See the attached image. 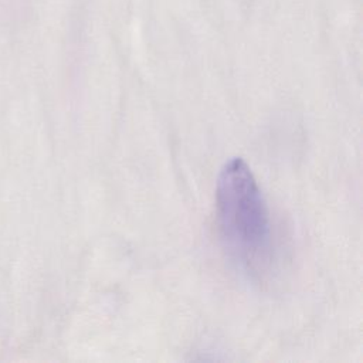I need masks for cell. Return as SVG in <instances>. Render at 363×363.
Masks as SVG:
<instances>
[{"label": "cell", "instance_id": "1", "mask_svg": "<svg viewBox=\"0 0 363 363\" xmlns=\"http://www.w3.org/2000/svg\"><path fill=\"white\" fill-rule=\"evenodd\" d=\"M217 213L227 248L245 265L265 261L271 244L267 201L241 157L224 163L217 179Z\"/></svg>", "mask_w": 363, "mask_h": 363}]
</instances>
